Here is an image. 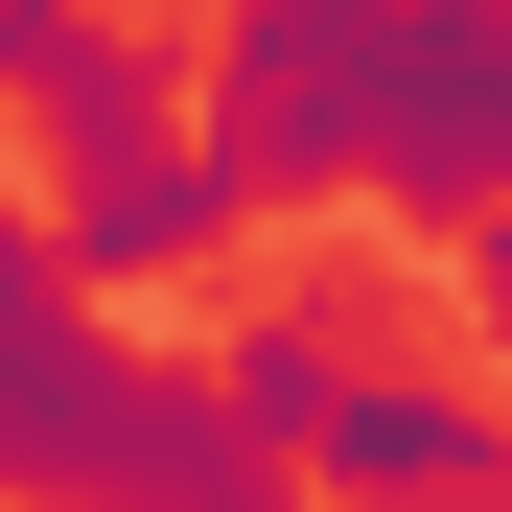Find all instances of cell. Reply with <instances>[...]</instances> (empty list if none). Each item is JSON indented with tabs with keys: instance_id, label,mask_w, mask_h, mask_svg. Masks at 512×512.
<instances>
[{
	"instance_id": "obj_1",
	"label": "cell",
	"mask_w": 512,
	"mask_h": 512,
	"mask_svg": "<svg viewBox=\"0 0 512 512\" xmlns=\"http://www.w3.org/2000/svg\"><path fill=\"white\" fill-rule=\"evenodd\" d=\"M373 210L512 233V0H396L373 24Z\"/></svg>"
},
{
	"instance_id": "obj_2",
	"label": "cell",
	"mask_w": 512,
	"mask_h": 512,
	"mask_svg": "<svg viewBox=\"0 0 512 512\" xmlns=\"http://www.w3.org/2000/svg\"><path fill=\"white\" fill-rule=\"evenodd\" d=\"M0 140H24L70 210H94V187H140V163H187V140H210V70H163L140 24H70V47H24V70H0Z\"/></svg>"
},
{
	"instance_id": "obj_3",
	"label": "cell",
	"mask_w": 512,
	"mask_h": 512,
	"mask_svg": "<svg viewBox=\"0 0 512 512\" xmlns=\"http://www.w3.org/2000/svg\"><path fill=\"white\" fill-rule=\"evenodd\" d=\"M303 489H326V512H489V489H512V373H419V350H373V396L326 419Z\"/></svg>"
},
{
	"instance_id": "obj_4",
	"label": "cell",
	"mask_w": 512,
	"mask_h": 512,
	"mask_svg": "<svg viewBox=\"0 0 512 512\" xmlns=\"http://www.w3.org/2000/svg\"><path fill=\"white\" fill-rule=\"evenodd\" d=\"M233 233H256V187L187 140V163H140V187H94V210H70V303H163V280H210Z\"/></svg>"
},
{
	"instance_id": "obj_5",
	"label": "cell",
	"mask_w": 512,
	"mask_h": 512,
	"mask_svg": "<svg viewBox=\"0 0 512 512\" xmlns=\"http://www.w3.org/2000/svg\"><path fill=\"white\" fill-rule=\"evenodd\" d=\"M210 396H233L280 466H326V419L373 396V350H350V303H256V326H210Z\"/></svg>"
},
{
	"instance_id": "obj_6",
	"label": "cell",
	"mask_w": 512,
	"mask_h": 512,
	"mask_svg": "<svg viewBox=\"0 0 512 512\" xmlns=\"http://www.w3.org/2000/svg\"><path fill=\"white\" fill-rule=\"evenodd\" d=\"M70 350H94V303H70V233H24V210H0V443H24V396H47Z\"/></svg>"
},
{
	"instance_id": "obj_7",
	"label": "cell",
	"mask_w": 512,
	"mask_h": 512,
	"mask_svg": "<svg viewBox=\"0 0 512 512\" xmlns=\"http://www.w3.org/2000/svg\"><path fill=\"white\" fill-rule=\"evenodd\" d=\"M326 24H396V0H233V47H326Z\"/></svg>"
},
{
	"instance_id": "obj_8",
	"label": "cell",
	"mask_w": 512,
	"mask_h": 512,
	"mask_svg": "<svg viewBox=\"0 0 512 512\" xmlns=\"http://www.w3.org/2000/svg\"><path fill=\"white\" fill-rule=\"evenodd\" d=\"M466 350H489V373H512V233H489V256H466Z\"/></svg>"
},
{
	"instance_id": "obj_9",
	"label": "cell",
	"mask_w": 512,
	"mask_h": 512,
	"mask_svg": "<svg viewBox=\"0 0 512 512\" xmlns=\"http://www.w3.org/2000/svg\"><path fill=\"white\" fill-rule=\"evenodd\" d=\"M94 24H140V0H94Z\"/></svg>"
}]
</instances>
